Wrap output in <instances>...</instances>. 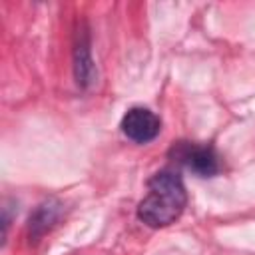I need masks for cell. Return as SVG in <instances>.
I'll return each mask as SVG.
<instances>
[{
  "label": "cell",
  "instance_id": "obj_5",
  "mask_svg": "<svg viewBox=\"0 0 255 255\" xmlns=\"http://www.w3.org/2000/svg\"><path fill=\"white\" fill-rule=\"evenodd\" d=\"M76 48H74V72H76V82L80 86H88L94 80V62L90 56V42L88 36L82 32L76 36Z\"/></svg>",
  "mask_w": 255,
  "mask_h": 255
},
{
  "label": "cell",
  "instance_id": "obj_4",
  "mask_svg": "<svg viewBox=\"0 0 255 255\" xmlns=\"http://www.w3.org/2000/svg\"><path fill=\"white\" fill-rule=\"evenodd\" d=\"M62 215V203L56 199H48L42 205L36 207V211L30 215L28 221V235L30 241H38L46 231H50Z\"/></svg>",
  "mask_w": 255,
  "mask_h": 255
},
{
  "label": "cell",
  "instance_id": "obj_1",
  "mask_svg": "<svg viewBox=\"0 0 255 255\" xmlns=\"http://www.w3.org/2000/svg\"><path fill=\"white\" fill-rule=\"evenodd\" d=\"M187 205L185 185L173 169H161L147 179V195L137 205V219L159 229L177 221Z\"/></svg>",
  "mask_w": 255,
  "mask_h": 255
},
{
  "label": "cell",
  "instance_id": "obj_3",
  "mask_svg": "<svg viewBox=\"0 0 255 255\" xmlns=\"http://www.w3.org/2000/svg\"><path fill=\"white\" fill-rule=\"evenodd\" d=\"M161 129L159 118L147 108H131L122 118V131L135 143H147L157 137Z\"/></svg>",
  "mask_w": 255,
  "mask_h": 255
},
{
  "label": "cell",
  "instance_id": "obj_2",
  "mask_svg": "<svg viewBox=\"0 0 255 255\" xmlns=\"http://www.w3.org/2000/svg\"><path fill=\"white\" fill-rule=\"evenodd\" d=\"M169 157L199 177H213L221 171L219 155L209 143L177 141L171 145Z\"/></svg>",
  "mask_w": 255,
  "mask_h": 255
}]
</instances>
